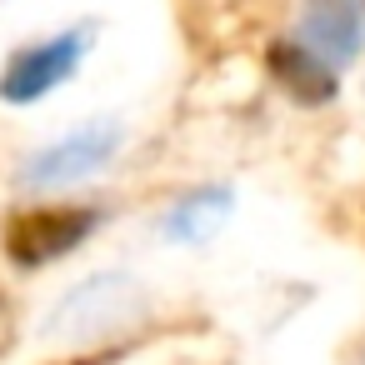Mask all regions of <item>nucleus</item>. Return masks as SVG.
<instances>
[{"mask_svg":"<svg viewBox=\"0 0 365 365\" xmlns=\"http://www.w3.org/2000/svg\"><path fill=\"white\" fill-rule=\"evenodd\" d=\"M120 150V125H81L71 135H61L56 145L36 150L26 165H21V180L26 185H71V180H86L96 175L101 165H110Z\"/></svg>","mask_w":365,"mask_h":365,"instance_id":"3","label":"nucleus"},{"mask_svg":"<svg viewBox=\"0 0 365 365\" xmlns=\"http://www.w3.org/2000/svg\"><path fill=\"white\" fill-rule=\"evenodd\" d=\"M11 345H16V305L11 295H0V360L11 355Z\"/></svg>","mask_w":365,"mask_h":365,"instance_id":"7","label":"nucleus"},{"mask_svg":"<svg viewBox=\"0 0 365 365\" xmlns=\"http://www.w3.org/2000/svg\"><path fill=\"white\" fill-rule=\"evenodd\" d=\"M225 210H230V190H225V185H205V190L175 200V205L165 210L160 230H165L170 240H205V235L225 220Z\"/></svg>","mask_w":365,"mask_h":365,"instance_id":"6","label":"nucleus"},{"mask_svg":"<svg viewBox=\"0 0 365 365\" xmlns=\"http://www.w3.org/2000/svg\"><path fill=\"white\" fill-rule=\"evenodd\" d=\"M265 66H270L275 86H280L295 106H330V101H335V91H340L335 66H330V61H320L300 36H295V41H275V46L265 51Z\"/></svg>","mask_w":365,"mask_h":365,"instance_id":"4","label":"nucleus"},{"mask_svg":"<svg viewBox=\"0 0 365 365\" xmlns=\"http://www.w3.org/2000/svg\"><path fill=\"white\" fill-rule=\"evenodd\" d=\"M101 210L96 205H31V210H11L0 225V250L16 270H46L61 255L81 250L96 230H101Z\"/></svg>","mask_w":365,"mask_h":365,"instance_id":"1","label":"nucleus"},{"mask_svg":"<svg viewBox=\"0 0 365 365\" xmlns=\"http://www.w3.org/2000/svg\"><path fill=\"white\" fill-rule=\"evenodd\" d=\"M86 51H91V26L61 31V36L41 41V46H21L6 61V71H0V101H6V106H36V101H46L56 86H66L81 71Z\"/></svg>","mask_w":365,"mask_h":365,"instance_id":"2","label":"nucleus"},{"mask_svg":"<svg viewBox=\"0 0 365 365\" xmlns=\"http://www.w3.org/2000/svg\"><path fill=\"white\" fill-rule=\"evenodd\" d=\"M300 41L330 61L335 71L360 51V0H305L300 6Z\"/></svg>","mask_w":365,"mask_h":365,"instance_id":"5","label":"nucleus"}]
</instances>
